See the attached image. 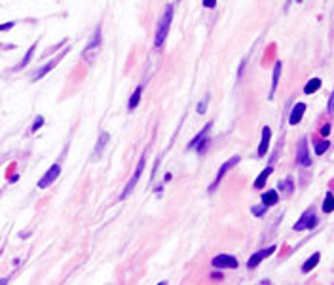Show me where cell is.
Masks as SVG:
<instances>
[{
    "label": "cell",
    "mask_w": 334,
    "mask_h": 285,
    "mask_svg": "<svg viewBox=\"0 0 334 285\" xmlns=\"http://www.w3.org/2000/svg\"><path fill=\"white\" fill-rule=\"evenodd\" d=\"M173 21V6H167L165 8V14H163L162 21L158 25V31H156V38H154V46L160 48L167 38V32H169V27H171Z\"/></svg>",
    "instance_id": "obj_1"
},
{
    "label": "cell",
    "mask_w": 334,
    "mask_h": 285,
    "mask_svg": "<svg viewBox=\"0 0 334 285\" xmlns=\"http://www.w3.org/2000/svg\"><path fill=\"white\" fill-rule=\"evenodd\" d=\"M211 124H207V126L203 127L200 133L196 135L194 139L190 141V145H188V149H198V152H205L207 151V147H209V131H211Z\"/></svg>",
    "instance_id": "obj_2"
},
{
    "label": "cell",
    "mask_w": 334,
    "mask_h": 285,
    "mask_svg": "<svg viewBox=\"0 0 334 285\" xmlns=\"http://www.w3.org/2000/svg\"><path fill=\"white\" fill-rule=\"evenodd\" d=\"M315 226H317V215L313 213V209H308L295 224V230H310Z\"/></svg>",
    "instance_id": "obj_3"
},
{
    "label": "cell",
    "mask_w": 334,
    "mask_h": 285,
    "mask_svg": "<svg viewBox=\"0 0 334 285\" xmlns=\"http://www.w3.org/2000/svg\"><path fill=\"white\" fill-rule=\"evenodd\" d=\"M235 164H240V156H232V158L228 160V162H224V164L220 166V171L217 173V179H215V181H213V184L209 186V192H215V190H217V186L220 184V181H222V177H224V175L228 173V171H230V169H232Z\"/></svg>",
    "instance_id": "obj_4"
},
{
    "label": "cell",
    "mask_w": 334,
    "mask_h": 285,
    "mask_svg": "<svg viewBox=\"0 0 334 285\" xmlns=\"http://www.w3.org/2000/svg\"><path fill=\"white\" fill-rule=\"evenodd\" d=\"M142 169H145V156L139 160V164H137V169H135V173H133V177L129 179V182H127V186L124 188V192H122V196L120 198L122 200H125L129 194L133 192V188H135V184H137V181H139V177H140V173H142Z\"/></svg>",
    "instance_id": "obj_5"
},
{
    "label": "cell",
    "mask_w": 334,
    "mask_h": 285,
    "mask_svg": "<svg viewBox=\"0 0 334 285\" xmlns=\"http://www.w3.org/2000/svg\"><path fill=\"white\" fill-rule=\"evenodd\" d=\"M99 48H101V27H97V31H95V34H93V38L89 40V44H87V48H86V52H84V57L86 59H93V56L99 52Z\"/></svg>",
    "instance_id": "obj_6"
},
{
    "label": "cell",
    "mask_w": 334,
    "mask_h": 285,
    "mask_svg": "<svg viewBox=\"0 0 334 285\" xmlns=\"http://www.w3.org/2000/svg\"><path fill=\"white\" fill-rule=\"evenodd\" d=\"M59 173H61V166H59V164H54V166H52L46 171V175L40 179L38 186H40V188H46V186H50V184H52V182H54L55 179L59 177Z\"/></svg>",
    "instance_id": "obj_7"
},
{
    "label": "cell",
    "mask_w": 334,
    "mask_h": 285,
    "mask_svg": "<svg viewBox=\"0 0 334 285\" xmlns=\"http://www.w3.org/2000/svg\"><path fill=\"white\" fill-rule=\"evenodd\" d=\"M213 266H217V268H237V261L232 255H217L213 259Z\"/></svg>",
    "instance_id": "obj_8"
},
{
    "label": "cell",
    "mask_w": 334,
    "mask_h": 285,
    "mask_svg": "<svg viewBox=\"0 0 334 285\" xmlns=\"http://www.w3.org/2000/svg\"><path fill=\"white\" fill-rule=\"evenodd\" d=\"M296 162L300 166H310L311 158H310V152H308V141L306 139H300L298 142V152H296Z\"/></svg>",
    "instance_id": "obj_9"
},
{
    "label": "cell",
    "mask_w": 334,
    "mask_h": 285,
    "mask_svg": "<svg viewBox=\"0 0 334 285\" xmlns=\"http://www.w3.org/2000/svg\"><path fill=\"white\" fill-rule=\"evenodd\" d=\"M275 253V246H270V247H266V249H262V251H258V253H255L253 257H251V261L247 262V266L249 268H257L260 262L264 261L266 257H270V255Z\"/></svg>",
    "instance_id": "obj_10"
},
{
    "label": "cell",
    "mask_w": 334,
    "mask_h": 285,
    "mask_svg": "<svg viewBox=\"0 0 334 285\" xmlns=\"http://www.w3.org/2000/svg\"><path fill=\"white\" fill-rule=\"evenodd\" d=\"M270 137H272L270 127H264V129H262V141H260V145H258V151H257L258 156H264L266 152H268V147H270Z\"/></svg>",
    "instance_id": "obj_11"
},
{
    "label": "cell",
    "mask_w": 334,
    "mask_h": 285,
    "mask_svg": "<svg viewBox=\"0 0 334 285\" xmlns=\"http://www.w3.org/2000/svg\"><path fill=\"white\" fill-rule=\"evenodd\" d=\"M304 112H306V105H304V103L295 105V109H293V112H291V118H289V122H291L293 126H296V124L302 120Z\"/></svg>",
    "instance_id": "obj_12"
},
{
    "label": "cell",
    "mask_w": 334,
    "mask_h": 285,
    "mask_svg": "<svg viewBox=\"0 0 334 285\" xmlns=\"http://www.w3.org/2000/svg\"><path fill=\"white\" fill-rule=\"evenodd\" d=\"M107 142H109V133L103 131V133L99 135V142H97V147H95V154L91 160H99V156H101L103 151H105V147H107Z\"/></svg>",
    "instance_id": "obj_13"
},
{
    "label": "cell",
    "mask_w": 334,
    "mask_h": 285,
    "mask_svg": "<svg viewBox=\"0 0 334 285\" xmlns=\"http://www.w3.org/2000/svg\"><path fill=\"white\" fill-rule=\"evenodd\" d=\"M279 76H281V61H277V63H275V67H273L272 87H270V99H272L273 93H275V89H277V82H279Z\"/></svg>",
    "instance_id": "obj_14"
},
{
    "label": "cell",
    "mask_w": 334,
    "mask_h": 285,
    "mask_svg": "<svg viewBox=\"0 0 334 285\" xmlns=\"http://www.w3.org/2000/svg\"><path fill=\"white\" fill-rule=\"evenodd\" d=\"M272 171H273V166L266 167L264 171H262V173L257 177V181H255V184H253V186H255V188H264L266 181H268V177H270V173H272Z\"/></svg>",
    "instance_id": "obj_15"
},
{
    "label": "cell",
    "mask_w": 334,
    "mask_h": 285,
    "mask_svg": "<svg viewBox=\"0 0 334 285\" xmlns=\"http://www.w3.org/2000/svg\"><path fill=\"white\" fill-rule=\"evenodd\" d=\"M277 190H268L264 196H262V204H264L266 207H270V206H275L277 204Z\"/></svg>",
    "instance_id": "obj_16"
},
{
    "label": "cell",
    "mask_w": 334,
    "mask_h": 285,
    "mask_svg": "<svg viewBox=\"0 0 334 285\" xmlns=\"http://www.w3.org/2000/svg\"><path fill=\"white\" fill-rule=\"evenodd\" d=\"M319 259H321V255H319V253H313V255H311L310 259H308V261L304 262V266H302L304 272H306V274H308V272H311V270H313V268H315V266H317Z\"/></svg>",
    "instance_id": "obj_17"
},
{
    "label": "cell",
    "mask_w": 334,
    "mask_h": 285,
    "mask_svg": "<svg viewBox=\"0 0 334 285\" xmlns=\"http://www.w3.org/2000/svg\"><path fill=\"white\" fill-rule=\"evenodd\" d=\"M319 87H321V80H319V78H311L310 82L306 84V87H304V91H306V93H308V95H311V93H315V91H317Z\"/></svg>",
    "instance_id": "obj_18"
},
{
    "label": "cell",
    "mask_w": 334,
    "mask_h": 285,
    "mask_svg": "<svg viewBox=\"0 0 334 285\" xmlns=\"http://www.w3.org/2000/svg\"><path fill=\"white\" fill-rule=\"evenodd\" d=\"M57 61H59V57H55L54 61H50V63H47L46 67H42V69H40V71L36 72V76H34V80H40V78H42V76H44V74H46V72L52 71V69H54L55 65H57Z\"/></svg>",
    "instance_id": "obj_19"
},
{
    "label": "cell",
    "mask_w": 334,
    "mask_h": 285,
    "mask_svg": "<svg viewBox=\"0 0 334 285\" xmlns=\"http://www.w3.org/2000/svg\"><path fill=\"white\" fill-rule=\"evenodd\" d=\"M332 209H334V196H332V192H328L325 198V204H323V211H325V213H330Z\"/></svg>",
    "instance_id": "obj_20"
},
{
    "label": "cell",
    "mask_w": 334,
    "mask_h": 285,
    "mask_svg": "<svg viewBox=\"0 0 334 285\" xmlns=\"http://www.w3.org/2000/svg\"><path fill=\"white\" fill-rule=\"evenodd\" d=\"M328 147H330V142L323 139V141H317L315 142V154H325L328 151Z\"/></svg>",
    "instance_id": "obj_21"
},
{
    "label": "cell",
    "mask_w": 334,
    "mask_h": 285,
    "mask_svg": "<svg viewBox=\"0 0 334 285\" xmlns=\"http://www.w3.org/2000/svg\"><path fill=\"white\" fill-rule=\"evenodd\" d=\"M139 101H140V87H137L135 91H133V95H131V99H129V109H137V105H139Z\"/></svg>",
    "instance_id": "obj_22"
},
{
    "label": "cell",
    "mask_w": 334,
    "mask_h": 285,
    "mask_svg": "<svg viewBox=\"0 0 334 285\" xmlns=\"http://www.w3.org/2000/svg\"><path fill=\"white\" fill-rule=\"evenodd\" d=\"M279 188H281V190H285L287 194H291V192H293V181H291V179H289V181H283V182L279 184Z\"/></svg>",
    "instance_id": "obj_23"
},
{
    "label": "cell",
    "mask_w": 334,
    "mask_h": 285,
    "mask_svg": "<svg viewBox=\"0 0 334 285\" xmlns=\"http://www.w3.org/2000/svg\"><path fill=\"white\" fill-rule=\"evenodd\" d=\"M32 54H34V46H31V50L27 52V56H25V59H23V61H21V65H19V69H21V67H25V65L29 63V59H31V57H32Z\"/></svg>",
    "instance_id": "obj_24"
},
{
    "label": "cell",
    "mask_w": 334,
    "mask_h": 285,
    "mask_svg": "<svg viewBox=\"0 0 334 285\" xmlns=\"http://www.w3.org/2000/svg\"><path fill=\"white\" fill-rule=\"evenodd\" d=\"M42 124H44V118H42V116H36V120H34V126H32V131H36L38 127H42Z\"/></svg>",
    "instance_id": "obj_25"
},
{
    "label": "cell",
    "mask_w": 334,
    "mask_h": 285,
    "mask_svg": "<svg viewBox=\"0 0 334 285\" xmlns=\"http://www.w3.org/2000/svg\"><path fill=\"white\" fill-rule=\"evenodd\" d=\"M264 211H266V206H262V207H253V213L257 215V217H262V215H264Z\"/></svg>",
    "instance_id": "obj_26"
},
{
    "label": "cell",
    "mask_w": 334,
    "mask_h": 285,
    "mask_svg": "<svg viewBox=\"0 0 334 285\" xmlns=\"http://www.w3.org/2000/svg\"><path fill=\"white\" fill-rule=\"evenodd\" d=\"M205 105H207V97L203 99L202 103L198 105V112H200V114H203V112H205Z\"/></svg>",
    "instance_id": "obj_27"
},
{
    "label": "cell",
    "mask_w": 334,
    "mask_h": 285,
    "mask_svg": "<svg viewBox=\"0 0 334 285\" xmlns=\"http://www.w3.org/2000/svg\"><path fill=\"white\" fill-rule=\"evenodd\" d=\"M215 4H217V0H203V6L205 8H215Z\"/></svg>",
    "instance_id": "obj_28"
},
{
    "label": "cell",
    "mask_w": 334,
    "mask_h": 285,
    "mask_svg": "<svg viewBox=\"0 0 334 285\" xmlns=\"http://www.w3.org/2000/svg\"><path fill=\"white\" fill-rule=\"evenodd\" d=\"M328 133H330V126L326 124V126H323V129H321V135H323V137H326Z\"/></svg>",
    "instance_id": "obj_29"
},
{
    "label": "cell",
    "mask_w": 334,
    "mask_h": 285,
    "mask_svg": "<svg viewBox=\"0 0 334 285\" xmlns=\"http://www.w3.org/2000/svg\"><path fill=\"white\" fill-rule=\"evenodd\" d=\"M14 27V23L10 21V23H4V25H0V31H8V29H12Z\"/></svg>",
    "instance_id": "obj_30"
},
{
    "label": "cell",
    "mask_w": 334,
    "mask_h": 285,
    "mask_svg": "<svg viewBox=\"0 0 334 285\" xmlns=\"http://www.w3.org/2000/svg\"><path fill=\"white\" fill-rule=\"evenodd\" d=\"M332 105H334V97L330 95V99H328V109H326L328 112H332Z\"/></svg>",
    "instance_id": "obj_31"
},
{
    "label": "cell",
    "mask_w": 334,
    "mask_h": 285,
    "mask_svg": "<svg viewBox=\"0 0 334 285\" xmlns=\"http://www.w3.org/2000/svg\"><path fill=\"white\" fill-rule=\"evenodd\" d=\"M296 2H302V0H296Z\"/></svg>",
    "instance_id": "obj_32"
}]
</instances>
